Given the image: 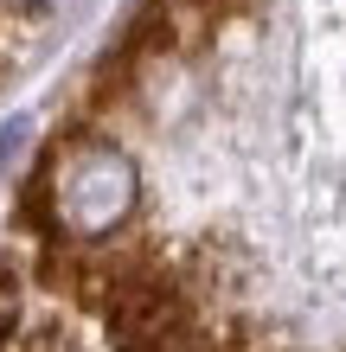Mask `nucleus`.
<instances>
[{
  "mask_svg": "<svg viewBox=\"0 0 346 352\" xmlns=\"http://www.w3.org/2000/svg\"><path fill=\"white\" fill-rule=\"evenodd\" d=\"M26 135H32V122H26V116L7 122V135H0V154H19V148H26Z\"/></svg>",
  "mask_w": 346,
  "mask_h": 352,
  "instance_id": "nucleus-2",
  "label": "nucleus"
},
{
  "mask_svg": "<svg viewBox=\"0 0 346 352\" xmlns=\"http://www.w3.org/2000/svg\"><path fill=\"white\" fill-rule=\"evenodd\" d=\"M39 199H45V224L65 237H109L129 224L135 212V160L109 148V141H65L52 154L45 179H39Z\"/></svg>",
  "mask_w": 346,
  "mask_h": 352,
  "instance_id": "nucleus-1",
  "label": "nucleus"
}]
</instances>
